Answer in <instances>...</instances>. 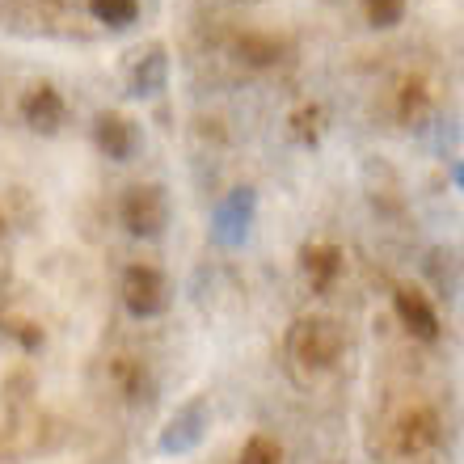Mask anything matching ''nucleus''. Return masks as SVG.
<instances>
[{
  "instance_id": "f257e3e1",
  "label": "nucleus",
  "mask_w": 464,
  "mask_h": 464,
  "mask_svg": "<svg viewBox=\"0 0 464 464\" xmlns=\"http://www.w3.org/2000/svg\"><path fill=\"white\" fill-rule=\"evenodd\" d=\"M287 351H292L295 363L313 367V372L334 367L338 354H343V330L330 317H300L287 334Z\"/></svg>"
},
{
  "instance_id": "f03ea898",
  "label": "nucleus",
  "mask_w": 464,
  "mask_h": 464,
  "mask_svg": "<svg viewBox=\"0 0 464 464\" xmlns=\"http://www.w3.org/2000/svg\"><path fill=\"white\" fill-rule=\"evenodd\" d=\"M119 216L127 224V232H135V237H160L165 224H169V198H165L160 186H131L122 195Z\"/></svg>"
},
{
  "instance_id": "7ed1b4c3",
  "label": "nucleus",
  "mask_w": 464,
  "mask_h": 464,
  "mask_svg": "<svg viewBox=\"0 0 464 464\" xmlns=\"http://www.w3.org/2000/svg\"><path fill=\"white\" fill-rule=\"evenodd\" d=\"M122 304L131 317H157L169 304V287L157 266H127L122 275Z\"/></svg>"
},
{
  "instance_id": "20e7f679",
  "label": "nucleus",
  "mask_w": 464,
  "mask_h": 464,
  "mask_svg": "<svg viewBox=\"0 0 464 464\" xmlns=\"http://www.w3.org/2000/svg\"><path fill=\"white\" fill-rule=\"evenodd\" d=\"M392 443H397V452L401 456L430 452V448L440 443V414L427 410V405H418V410L401 414L397 418V427H392Z\"/></svg>"
},
{
  "instance_id": "39448f33",
  "label": "nucleus",
  "mask_w": 464,
  "mask_h": 464,
  "mask_svg": "<svg viewBox=\"0 0 464 464\" xmlns=\"http://www.w3.org/2000/svg\"><path fill=\"white\" fill-rule=\"evenodd\" d=\"M397 317H401L405 330L414 334V338H422V343H435V338H440V313H435V304H430L418 287H401V292H397Z\"/></svg>"
},
{
  "instance_id": "423d86ee",
  "label": "nucleus",
  "mask_w": 464,
  "mask_h": 464,
  "mask_svg": "<svg viewBox=\"0 0 464 464\" xmlns=\"http://www.w3.org/2000/svg\"><path fill=\"white\" fill-rule=\"evenodd\" d=\"M93 140L114 160H131V152L140 148V131H135V122L127 114H102L98 127H93Z\"/></svg>"
},
{
  "instance_id": "0eeeda50",
  "label": "nucleus",
  "mask_w": 464,
  "mask_h": 464,
  "mask_svg": "<svg viewBox=\"0 0 464 464\" xmlns=\"http://www.w3.org/2000/svg\"><path fill=\"white\" fill-rule=\"evenodd\" d=\"M22 114L34 131L51 135V131H60V122H63V98L51 85H34L22 102Z\"/></svg>"
},
{
  "instance_id": "6e6552de",
  "label": "nucleus",
  "mask_w": 464,
  "mask_h": 464,
  "mask_svg": "<svg viewBox=\"0 0 464 464\" xmlns=\"http://www.w3.org/2000/svg\"><path fill=\"white\" fill-rule=\"evenodd\" d=\"M304 275L313 279L317 292H325V287L343 275V249H334V245H313V249H304Z\"/></svg>"
},
{
  "instance_id": "1a4fd4ad",
  "label": "nucleus",
  "mask_w": 464,
  "mask_h": 464,
  "mask_svg": "<svg viewBox=\"0 0 464 464\" xmlns=\"http://www.w3.org/2000/svg\"><path fill=\"white\" fill-rule=\"evenodd\" d=\"M203 405H186L182 414L173 418L169 422V430H165V440H160V448H165V452H182V448H190V443L198 440V435H203Z\"/></svg>"
},
{
  "instance_id": "9d476101",
  "label": "nucleus",
  "mask_w": 464,
  "mask_h": 464,
  "mask_svg": "<svg viewBox=\"0 0 464 464\" xmlns=\"http://www.w3.org/2000/svg\"><path fill=\"white\" fill-rule=\"evenodd\" d=\"M237 51H241V60L245 63H254V68H266V63H275L279 60V38H270V34H241L237 38Z\"/></svg>"
},
{
  "instance_id": "9b49d317",
  "label": "nucleus",
  "mask_w": 464,
  "mask_h": 464,
  "mask_svg": "<svg viewBox=\"0 0 464 464\" xmlns=\"http://www.w3.org/2000/svg\"><path fill=\"white\" fill-rule=\"evenodd\" d=\"M89 9H93V17L106 25H114V30H122V25L135 22V13H140V0H89Z\"/></svg>"
},
{
  "instance_id": "f8f14e48",
  "label": "nucleus",
  "mask_w": 464,
  "mask_h": 464,
  "mask_svg": "<svg viewBox=\"0 0 464 464\" xmlns=\"http://www.w3.org/2000/svg\"><path fill=\"white\" fill-rule=\"evenodd\" d=\"M241 464H283V448L270 435H249L241 448Z\"/></svg>"
},
{
  "instance_id": "ddd939ff",
  "label": "nucleus",
  "mask_w": 464,
  "mask_h": 464,
  "mask_svg": "<svg viewBox=\"0 0 464 464\" xmlns=\"http://www.w3.org/2000/svg\"><path fill=\"white\" fill-rule=\"evenodd\" d=\"M363 9L372 25H397L405 13V0H363Z\"/></svg>"
},
{
  "instance_id": "4468645a",
  "label": "nucleus",
  "mask_w": 464,
  "mask_h": 464,
  "mask_svg": "<svg viewBox=\"0 0 464 464\" xmlns=\"http://www.w3.org/2000/svg\"><path fill=\"white\" fill-rule=\"evenodd\" d=\"M422 102H427V93H422V81H410V85L401 89V114H414Z\"/></svg>"
}]
</instances>
